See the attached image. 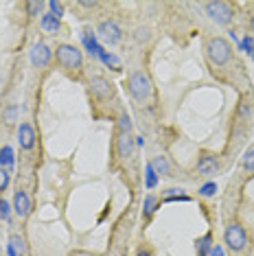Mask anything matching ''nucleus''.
<instances>
[{
  "label": "nucleus",
  "mask_w": 254,
  "mask_h": 256,
  "mask_svg": "<svg viewBox=\"0 0 254 256\" xmlns=\"http://www.w3.org/2000/svg\"><path fill=\"white\" fill-rule=\"evenodd\" d=\"M18 142L22 149H33V144H36V132H33L31 123H20L18 127Z\"/></svg>",
  "instance_id": "6e6552de"
},
{
  "label": "nucleus",
  "mask_w": 254,
  "mask_h": 256,
  "mask_svg": "<svg viewBox=\"0 0 254 256\" xmlns=\"http://www.w3.org/2000/svg\"><path fill=\"white\" fill-rule=\"evenodd\" d=\"M48 7H50V14H53L55 18H60V16L64 14V7L60 2H55V0H53V2H48Z\"/></svg>",
  "instance_id": "a878e982"
},
{
  "label": "nucleus",
  "mask_w": 254,
  "mask_h": 256,
  "mask_svg": "<svg viewBox=\"0 0 254 256\" xmlns=\"http://www.w3.org/2000/svg\"><path fill=\"white\" fill-rule=\"evenodd\" d=\"M14 114H16V110H14V108H9V110H7V114H4V118H7V123H11V118H14Z\"/></svg>",
  "instance_id": "c756f323"
},
{
  "label": "nucleus",
  "mask_w": 254,
  "mask_h": 256,
  "mask_svg": "<svg viewBox=\"0 0 254 256\" xmlns=\"http://www.w3.org/2000/svg\"><path fill=\"white\" fill-rule=\"evenodd\" d=\"M90 90H92V94H96V96H101V98L112 94V86H110V81L103 79V77H92Z\"/></svg>",
  "instance_id": "9b49d317"
},
{
  "label": "nucleus",
  "mask_w": 254,
  "mask_h": 256,
  "mask_svg": "<svg viewBox=\"0 0 254 256\" xmlns=\"http://www.w3.org/2000/svg\"><path fill=\"white\" fill-rule=\"evenodd\" d=\"M118 132H120V134H130V132H132V118H130L127 114H123V116L118 118Z\"/></svg>",
  "instance_id": "6ab92c4d"
},
{
  "label": "nucleus",
  "mask_w": 254,
  "mask_h": 256,
  "mask_svg": "<svg viewBox=\"0 0 254 256\" xmlns=\"http://www.w3.org/2000/svg\"><path fill=\"white\" fill-rule=\"evenodd\" d=\"M156 182H158V173L152 168V164H147V188H154Z\"/></svg>",
  "instance_id": "5701e85b"
},
{
  "label": "nucleus",
  "mask_w": 254,
  "mask_h": 256,
  "mask_svg": "<svg viewBox=\"0 0 254 256\" xmlns=\"http://www.w3.org/2000/svg\"><path fill=\"white\" fill-rule=\"evenodd\" d=\"M224 243L232 250V252H241L246 246H248V234L244 230V226L241 224H228L226 232H224Z\"/></svg>",
  "instance_id": "20e7f679"
},
{
  "label": "nucleus",
  "mask_w": 254,
  "mask_h": 256,
  "mask_svg": "<svg viewBox=\"0 0 254 256\" xmlns=\"http://www.w3.org/2000/svg\"><path fill=\"white\" fill-rule=\"evenodd\" d=\"M219 171V160L215 156H202L198 162V176H215Z\"/></svg>",
  "instance_id": "9d476101"
},
{
  "label": "nucleus",
  "mask_w": 254,
  "mask_h": 256,
  "mask_svg": "<svg viewBox=\"0 0 254 256\" xmlns=\"http://www.w3.org/2000/svg\"><path fill=\"white\" fill-rule=\"evenodd\" d=\"M31 62H33V66H38V68L48 66V62H50V48L44 42L36 44V46H33V50H31Z\"/></svg>",
  "instance_id": "0eeeda50"
},
{
  "label": "nucleus",
  "mask_w": 254,
  "mask_h": 256,
  "mask_svg": "<svg viewBox=\"0 0 254 256\" xmlns=\"http://www.w3.org/2000/svg\"><path fill=\"white\" fill-rule=\"evenodd\" d=\"M241 48H244L246 53H252V50H254V40L252 38H246L244 42H241Z\"/></svg>",
  "instance_id": "bb28decb"
},
{
  "label": "nucleus",
  "mask_w": 254,
  "mask_h": 256,
  "mask_svg": "<svg viewBox=\"0 0 254 256\" xmlns=\"http://www.w3.org/2000/svg\"><path fill=\"white\" fill-rule=\"evenodd\" d=\"M55 57H57V64L64 68V70H82L84 66V57H82V50L72 44H60L55 48Z\"/></svg>",
  "instance_id": "f257e3e1"
},
{
  "label": "nucleus",
  "mask_w": 254,
  "mask_h": 256,
  "mask_svg": "<svg viewBox=\"0 0 254 256\" xmlns=\"http://www.w3.org/2000/svg\"><path fill=\"white\" fill-rule=\"evenodd\" d=\"M206 14H208L210 20H215L217 24H228L230 20H232L234 11L230 7L228 2H222V0H215V2H206L204 4Z\"/></svg>",
  "instance_id": "39448f33"
},
{
  "label": "nucleus",
  "mask_w": 254,
  "mask_h": 256,
  "mask_svg": "<svg viewBox=\"0 0 254 256\" xmlns=\"http://www.w3.org/2000/svg\"><path fill=\"white\" fill-rule=\"evenodd\" d=\"M208 256H224V250L219 248V246H212V250H210Z\"/></svg>",
  "instance_id": "c85d7f7f"
},
{
  "label": "nucleus",
  "mask_w": 254,
  "mask_h": 256,
  "mask_svg": "<svg viewBox=\"0 0 254 256\" xmlns=\"http://www.w3.org/2000/svg\"><path fill=\"white\" fill-rule=\"evenodd\" d=\"M156 204H158V200H156L154 195H147V200H145V208H142V212L147 214H154V210H156Z\"/></svg>",
  "instance_id": "aec40b11"
},
{
  "label": "nucleus",
  "mask_w": 254,
  "mask_h": 256,
  "mask_svg": "<svg viewBox=\"0 0 254 256\" xmlns=\"http://www.w3.org/2000/svg\"><path fill=\"white\" fill-rule=\"evenodd\" d=\"M206 55L208 60L215 64V66H224V64L230 62V55H232V48L224 38H210L206 42Z\"/></svg>",
  "instance_id": "7ed1b4c3"
},
{
  "label": "nucleus",
  "mask_w": 254,
  "mask_h": 256,
  "mask_svg": "<svg viewBox=\"0 0 254 256\" xmlns=\"http://www.w3.org/2000/svg\"><path fill=\"white\" fill-rule=\"evenodd\" d=\"M149 164H152V168L158 173V176H169V173H171V164H169V160H166L164 156H158V158H154Z\"/></svg>",
  "instance_id": "2eb2a0df"
},
{
  "label": "nucleus",
  "mask_w": 254,
  "mask_h": 256,
  "mask_svg": "<svg viewBox=\"0 0 254 256\" xmlns=\"http://www.w3.org/2000/svg\"><path fill=\"white\" fill-rule=\"evenodd\" d=\"M215 193H217V184H215V182H208V184H204V186L200 188V195H202V197H212Z\"/></svg>",
  "instance_id": "412c9836"
},
{
  "label": "nucleus",
  "mask_w": 254,
  "mask_h": 256,
  "mask_svg": "<svg viewBox=\"0 0 254 256\" xmlns=\"http://www.w3.org/2000/svg\"><path fill=\"white\" fill-rule=\"evenodd\" d=\"M241 166H244L246 171L254 173V149H250V151H248V154L244 156V160H241Z\"/></svg>",
  "instance_id": "a211bd4d"
},
{
  "label": "nucleus",
  "mask_w": 254,
  "mask_h": 256,
  "mask_svg": "<svg viewBox=\"0 0 254 256\" xmlns=\"http://www.w3.org/2000/svg\"><path fill=\"white\" fill-rule=\"evenodd\" d=\"M7 186H9V168L0 166V193H4Z\"/></svg>",
  "instance_id": "4be33fe9"
},
{
  "label": "nucleus",
  "mask_w": 254,
  "mask_h": 256,
  "mask_svg": "<svg viewBox=\"0 0 254 256\" xmlns=\"http://www.w3.org/2000/svg\"><path fill=\"white\" fill-rule=\"evenodd\" d=\"M127 88H130L132 96L136 98V101H147L149 96L154 94V86H152V79H149L147 72L138 70L130 77V81H127Z\"/></svg>",
  "instance_id": "f03ea898"
},
{
  "label": "nucleus",
  "mask_w": 254,
  "mask_h": 256,
  "mask_svg": "<svg viewBox=\"0 0 254 256\" xmlns=\"http://www.w3.org/2000/svg\"><path fill=\"white\" fill-rule=\"evenodd\" d=\"M14 210L18 217H28V212H31V197H28L26 190H18V193H16Z\"/></svg>",
  "instance_id": "1a4fd4ad"
},
{
  "label": "nucleus",
  "mask_w": 254,
  "mask_h": 256,
  "mask_svg": "<svg viewBox=\"0 0 254 256\" xmlns=\"http://www.w3.org/2000/svg\"><path fill=\"white\" fill-rule=\"evenodd\" d=\"M11 164H14V151H11V147H2L0 149V166L9 168Z\"/></svg>",
  "instance_id": "f3484780"
},
{
  "label": "nucleus",
  "mask_w": 254,
  "mask_h": 256,
  "mask_svg": "<svg viewBox=\"0 0 254 256\" xmlns=\"http://www.w3.org/2000/svg\"><path fill=\"white\" fill-rule=\"evenodd\" d=\"M252 55H254V50H252Z\"/></svg>",
  "instance_id": "2f4dec72"
},
{
  "label": "nucleus",
  "mask_w": 254,
  "mask_h": 256,
  "mask_svg": "<svg viewBox=\"0 0 254 256\" xmlns=\"http://www.w3.org/2000/svg\"><path fill=\"white\" fill-rule=\"evenodd\" d=\"M198 256H208L210 250H212V234L208 232V234H204L202 238H198Z\"/></svg>",
  "instance_id": "dca6fc26"
},
{
  "label": "nucleus",
  "mask_w": 254,
  "mask_h": 256,
  "mask_svg": "<svg viewBox=\"0 0 254 256\" xmlns=\"http://www.w3.org/2000/svg\"><path fill=\"white\" fill-rule=\"evenodd\" d=\"M40 26H42L46 33H57L60 31V18H55L53 14H44L42 20H40Z\"/></svg>",
  "instance_id": "4468645a"
},
{
  "label": "nucleus",
  "mask_w": 254,
  "mask_h": 256,
  "mask_svg": "<svg viewBox=\"0 0 254 256\" xmlns=\"http://www.w3.org/2000/svg\"><path fill=\"white\" fill-rule=\"evenodd\" d=\"M24 250H26L24 238H22L20 234H11V238H9V248H7L9 256H22V254H24Z\"/></svg>",
  "instance_id": "ddd939ff"
},
{
  "label": "nucleus",
  "mask_w": 254,
  "mask_h": 256,
  "mask_svg": "<svg viewBox=\"0 0 254 256\" xmlns=\"http://www.w3.org/2000/svg\"><path fill=\"white\" fill-rule=\"evenodd\" d=\"M9 212H11V206L7 200H0V217L2 219H9Z\"/></svg>",
  "instance_id": "b1692460"
},
{
  "label": "nucleus",
  "mask_w": 254,
  "mask_h": 256,
  "mask_svg": "<svg viewBox=\"0 0 254 256\" xmlns=\"http://www.w3.org/2000/svg\"><path fill=\"white\" fill-rule=\"evenodd\" d=\"M42 7H44V2H28V4H26L28 16H38L40 11H42Z\"/></svg>",
  "instance_id": "393cba45"
},
{
  "label": "nucleus",
  "mask_w": 254,
  "mask_h": 256,
  "mask_svg": "<svg viewBox=\"0 0 254 256\" xmlns=\"http://www.w3.org/2000/svg\"><path fill=\"white\" fill-rule=\"evenodd\" d=\"M138 256H154V252H152V250H140Z\"/></svg>",
  "instance_id": "7c9ffc66"
},
{
  "label": "nucleus",
  "mask_w": 254,
  "mask_h": 256,
  "mask_svg": "<svg viewBox=\"0 0 254 256\" xmlns=\"http://www.w3.org/2000/svg\"><path fill=\"white\" fill-rule=\"evenodd\" d=\"M116 151H118L120 158H130V156L134 154V140H132L130 134H120V136H118Z\"/></svg>",
  "instance_id": "f8f14e48"
},
{
  "label": "nucleus",
  "mask_w": 254,
  "mask_h": 256,
  "mask_svg": "<svg viewBox=\"0 0 254 256\" xmlns=\"http://www.w3.org/2000/svg\"><path fill=\"white\" fill-rule=\"evenodd\" d=\"M99 36L106 40L108 44H116L120 40V28L114 20H103L99 24Z\"/></svg>",
  "instance_id": "423d86ee"
},
{
  "label": "nucleus",
  "mask_w": 254,
  "mask_h": 256,
  "mask_svg": "<svg viewBox=\"0 0 254 256\" xmlns=\"http://www.w3.org/2000/svg\"><path fill=\"white\" fill-rule=\"evenodd\" d=\"M136 40H138V42L149 40V31H147V28H138V31H136Z\"/></svg>",
  "instance_id": "cd10ccee"
}]
</instances>
